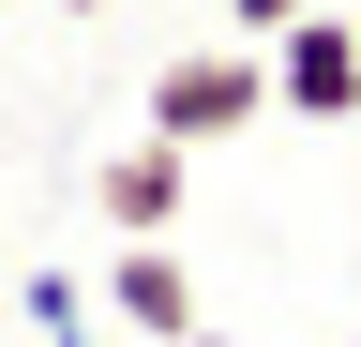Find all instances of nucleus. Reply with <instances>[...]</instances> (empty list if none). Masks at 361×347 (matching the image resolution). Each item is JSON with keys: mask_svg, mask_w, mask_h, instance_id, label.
<instances>
[{"mask_svg": "<svg viewBox=\"0 0 361 347\" xmlns=\"http://www.w3.org/2000/svg\"><path fill=\"white\" fill-rule=\"evenodd\" d=\"M90 302H106L135 347H180V332H211V317H196V272H180V242H121Z\"/></svg>", "mask_w": 361, "mask_h": 347, "instance_id": "4", "label": "nucleus"}, {"mask_svg": "<svg viewBox=\"0 0 361 347\" xmlns=\"http://www.w3.org/2000/svg\"><path fill=\"white\" fill-rule=\"evenodd\" d=\"M346 136H361V121H346Z\"/></svg>", "mask_w": 361, "mask_h": 347, "instance_id": "7", "label": "nucleus"}, {"mask_svg": "<svg viewBox=\"0 0 361 347\" xmlns=\"http://www.w3.org/2000/svg\"><path fill=\"white\" fill-rule=\"evenodd\" d=\"M256 121H271V46H241V30H211L151 76V136H180V151H226Z\"/></svg>", "mask_w": 361, "mask_h": 347, "instance_id": "1", "label": "nucleus"}, {"mask_svg": "<svg viewBox=\"0 0 361 347\" xmlns=\"http://www.w3.org/2000/svg\"><path fill=\"white\" fill-rule=\"evenodd\" d=\"M180 347H241V332H180Z\"/></svg>", "mask_w": 361, "mask_h": 347, "instance_id": "6", "label": "nucleus"}, {"mask_svg": "<svg viewBox=\"0 0 361 347\" xmlns=\"http://www.w3.org/2000/svg\"><path fill=\"white\" fill-rule=\"evenodd\" d=\"M301 16H316V0H226V30H241V46H286Z\"/></svg>", "mask_w": 361, "mask_h": 347, "instance_id": "5", "label": "nucleus"}, {"mask_svg": "<svg viewBox=\"0 0 361 347\" xmlns=\"http://www.w3.org/2000/svg\"><path fill=\"white\" fill-rule=\"evenodd\" d=\"M271 121H361V16L346 0H316L271 46Z\"/></svg>", "mask_w": 361, "mask_h": 347, "instance_id": "2", "label": "nucleus"}, {"mask_svg": "<svg viewBox=\"0 0 361 347\" xmlns=\"http://www.w3.org/2000/svg\"><path fill=\"white\" fill-rule=\"evenodd\" d=\"M180 166H196V151H180V136H151V121H135V136H121L106 166H90V211H106L121 242H180Z\"/></svg>", "mask_w": 361, "mask_h": 347, "instance_id": "3", "label": "nucleus"}, {"mask_svg": "<svg viewBox=\"0 0 361 347\" xmlns=\"http://www.w3.org/2000/svg\"><path fill=\"white\" fill-rule=\"evenodd\" d=\"M346 347H361V332H346Z\"/></svg>", "mask_w": 361, "mask_h": 347, "instance_id": "8", "label": "nucleus"}]
</instances>
